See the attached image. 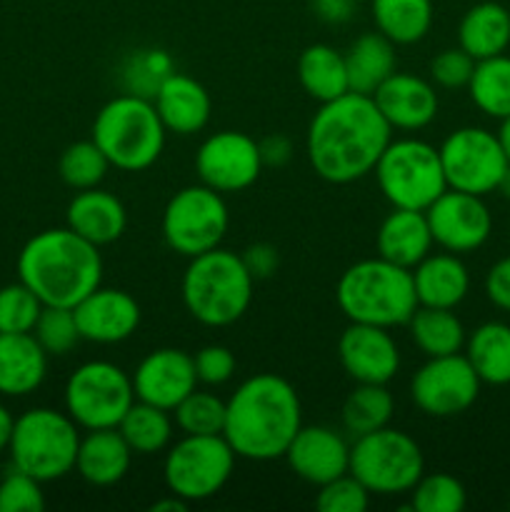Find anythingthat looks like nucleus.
Instances as JSON below:
<instances>
[{
	"mask_svg": "<svg viewBox=\"0 0 510 512\" xmlns=\"http://www.w3.org/2000/svg\"><path fill=\"white\" fill-rule=\"evenodd\" d=\"M393 128L370 95L348 90L320 103L305 135V153L318 178L348 185L373 173L375 163L393 138Z\"/></svg>",
	"mask_w": 510,
	"mask_h": 512,
	"instance_id": "1",
	"label": "nucleus"
},
{
	"mask_svg": "<svg viewBox=\"0 0 510 512\" xmlns=\"http://www.w3.org/2000/svg\"><path fill=\"white\" fill-rule=\"evenodd\" d=\"M303 425V408L293 385L275 373L243 380L225 400L223 438L238 458L270 463L283 458Z\"/></svg>",
	"mask_w": 510,
	"mask_h": 512,
	"instance_id": "2",
	"label": "nucleus"
},
{
	"mask_svg": "<svg viewBox=\"0 0 510 512\" xmlns=\"http://www.w3.org/2000/svg\"><path fill=\"white\" fill-rule=\"evenodd\" d=\"M20 283L28 285L43 305L75 308L88 293L103 285L100 248L75 230L48 228L35 233L18 255Z\"/></svg>",
	"mask_w": 510,
	"mask_h": 512,
	"instance_id": "3",
	"label": "nucleus"
},
{
	"mask_svg": "<svg viewBox=\"0 0 510 512\" xmlns=\"http://www.w3.org/2000/svg\"><path fill=\"white\" fill-rule=\"evenodd\" d=\"M335 300L350 323L400 328L418 308L413 273L385 258H365L345 268L335 285Z\"/></svg>",
	"mask_w": 510,
	"mask_h": 512,
	"instance_id": "4",
	"label": "nucleus"
},
{
	"mask_svg": "<svg viewBox=\"0 0 510 512\" xmlns=\"http://www.w3.org/2000/svg\"><path fill=\"white\" fill-rule=\"evenodd\" d=\"M255 278L243 255L213 248L190 258L183 273V305L195 323L228 328L248 313Z\"/></svg>",
	"mask_w": 510,
	"mask_h": 512,
	"instance_id": "5",
	"label": "nucleus"
},
{
	"mask_svg": "<svg viewBox=\"0 0 510 512\" xmlns=\"http://www.w3.org/2000/svg\"><path fill=\"white\" fill-rule=\"evenodd\" d=\"M165 130L153 100L125 93L108 100L93 120V140L110 168L140 173L158 163L165 148Z\"/></svg>",
	"mask_w": 510,
	"mask_h": 512,
	"instance_id": "6",
	"label": "nucleus"
},
{
	"mask_svg": "<svg viewBox=\"0 0 510 512\" xmlns=\"http://www.w3.org/2000/svg\"><path fill=\"white\" fill-rule=\"evenodd\" d=\"M65 410L33 408L15 418L8 453L13 468L33 475L40 483H53L75 470L80 433Z\"/></svg>",
	"mask_w": 510,
	"mask_h": 512,
	"instance_id": "7",
	"label": "nucleus"
},
{
	"mask_svg": "<svg viewBox=\"0 0 510 512\" xmlns=\"http://www.w3.org/2000/svg\"><path fill=\"white\" fill-rule=\"evenodd\" d=\"M373 173L393 208L428 210L448 190L438 148L418 138L390 140Z\"/></svg>",
	"mask_w": 510,
	"mask_h": 512,
	"instance_id": "8",
	"label": "nucleus"
},
{
	"mask_svg": "<svg viewBox=\"0 0 510 512\" xmlns=\"http://www.w3.org/2000/svg\"><path fill=\"white\" fill-rule=\"evenodd\" d=\"M350 475L368 488L370 495H403L413 490L425 473V458L415 438L390 425L355 438L350 445Z\"/></svg>",
	"mask_w": 510,
	"mask_h": 512,
	"instance_id": "9",
	"label": "nucleus"
},
{
	"mask_svg": "<svg viewBox=\"0 0 510 512\" xmlns=\"http://www.w3.org/2000/svg\"><path fill=\"white\" fill-rule=\"evenodd\" d=\"M235 460L238 455L223 435H183L165 455V488L185 503H203L228 485Z\"/></svg>",
	"mask_w": 510,
	"mask_h": 512,
	"instance_id": "10",
	"label": "nucleus"
},
{
	"mask_svg": "<svg viewBox=\"0 0 510 512\" xmlns=\"http://www.w3.org/2000/svg\"><path fill=\"white\" fill-rule=\"evenodd\" d=\"M65 413L83 430L118 428L135 403L133 378L108 360H90L70 373L63 390Z\"/></svg>",
	"mask_w": 510,
	"mask_h": 512,
	"instance_id": "11",
	"label": "nucleus"
},
{
	"mask_svg": "<svg viewBox=\"0 0 510 512\" xmlns=\"http://www.w3.org/2000/svg\"><path fill=\"white\" fill-rule=\"evenodd\" d=\"M228 225L230 213L223 193L203 183L178 190L163 210L165 243L188 260L220 248Z\"/></svg>",
	"mask_w": 510,
	"mask_h": 512,
	"instance_id": "12",
	"label": "nucleus"
},
{
	"mask_svg": "<svg viewBox=\"0 0 510 512\" xmlns=\"http://www.w3.org/2000/svg\"><path fill=\"white\" fill-rule=\"evenodd\" d=\"M445 183L453 190L473 195L495 193L500 175L508 168L498 135L478 125L453 130L438 148Z\"/></svg>",
	"mask_w": 510,
	"mask_h": 512,
	"instance_id": "13",
	"label": "nucleus"
},
{
	"mask_svg": "<svg viewBox=\"0 0 510 512\" xmlns=\"http://www.w3.org/2000/svg\"><path fill=\"white\" fill-rule=\"evenodd\" d=\"M480 378L460 353L428 358L410 380V398L430 418H455L480 395Z\"/></svg>",
	"mask_w": 510,
	"mask_h": 512,
	"instance_id": "14",
	"label": "nucleus"
},
{
	"mask_svg": "<svg viewBox=\"0 0 510 512\" xmlns=\"http://www.w3.org/2000/svg\"><path fill=\"white\" fill-rule=\"evenodd\" d=\"M263 168L258 140L240 130L208 135L195 153V173L200 183L223 195L250 188Z\"/></svg>",
	"mask_w": 510,
	"mask_h": 512,
	"instance_id": "15",
	"label": "nucleus"
},
{
	"mask_svg": "<svg viewBox=\"0 0 510 512\" xmlns=\"http://www.w3.org/2000/svg\"><path fill=\"white\" fill-rule=\"evenodd\" d=\"M433 243L455 255L473 253L488 243L493 233V213L485 205L483 195L463 193L448 188L428 210Z\"/></svg>",
	"mask_w": 510,
	"mask_h": 512,
	"instance_id": "16",
	"label": "nucleus"
},
{
	"mask_svg": "<svg viewBox=\"0 0 510 512\" xmlns=\"http://www.w3.org/2000/svg\"><path fill=\"white\" fill-rule=\"evenodd\" d=\"M338 358L355 383L388 385L400 370V348L388 328L350 323L338 340Z\"/></svg>",
	"mask_w": 510,
	"mask_h": 512,
	"instance_id": "17",
	"label": "nucleus"
},
{
	"mask_svg": "<svg viewBox=\"0 0 510 512\" xmlns=\"http://www.w3.org/2000/svg\"><path fill=\"white\" fill-rule=\"evenodd\" d=\"M133 378L135 400L173 413L175 405L198 388L193 355L180 348H158L138 363Z\"/></svg>",
	"mask_w": 510,
	"mask_h": 512,
	"instance_id": "18",
	"label": "nucleus"
},
{
	"mask_svg": "<svg viewBox=\"0 0 510 512\" xmlns=\"http://www.w3.org/2000/svg\"><path fill=\"white\" fill-rule=\"evenodd\" d=\"M80 338L95 345H118L133 338L140 325V305L120 288H98L73 308Z\"/></svg>",
	"mask_w": 510,
	"mask_h": 512,
	"instance_id": "19",
	"label": "nucleus"
},
{
	"mask_svg": "<svg viewBox=\"0 0 510 512\" xmlns=\"http://www.w3.org/2000/svg\"><path fill=\"white\" fill-rule=\"evenodd\" d=\"M283 458L300 480L320 488L348 473L350 445L328 425H300Z\"/></svg>",
	"mask_w": 510,
	"mask_h": 512,
	"instance_id": "20",
	"label": "nucleus"
},
{
	"mask_svg": "<svg viewBox=\"0 0 510 512\" xmlns=\"http://www.w3.org/2000/svg\"><path fill=\"white\" fill-rule=\"evenodd\" d=\"M370 98L393 130H423L438 115V93L430 80L395 70Z\"/></svg>",
	"mask_w": 510,
	"mask_h": 512,
	"instance_id": "21",
	"label": "nucleus"
},
{
	"mask_svg": "<svg viewBox=\"0 0 510 512\" xmlns=\"http://www.w3.org/2000/svg\"><path fill=\"white\" fill-rule=\"evenodd\" d=\"M153 105L165 130L175 135H193L208 125L213 100L203 83L183 73H168L153 93Z\"/></svg>",
	"mask_w": 510,
	"mask_h": 512,
	"instance_id": "22",
	"label": "nucleus"
},
{
	"mask_svg": "<svg viewBox=\"0 0 510 512\" xmlns=\"http://www.w3.org/2000/svg\"><path fill=\"white\" fill-rule=\"evenodd\" d=\"M48 358L33 333H0V395L35 393L48 375Z\"/></svg>",
	"mask_w": 510,
	"mask_h": 512,
	"instance_id": "23",
	"label": "nucleus"
},
{
	"mask_svg": "<svg viewBox=\"0 0 510 512\" xmlns=\"http://www.w3.org/2000/svg\"><path fill=\"white\" fill-rule=\"evenodd\" d=\"M65 220H68V228L75 230L80 238L103 248V245L115 243L125 233L128 213L113 193L103 188H88L78 190V195L70 200Z\"/></svg>",
	"mask_w": 510,
	"mask_h": 512,
	"instance_id": "24",
	"label": "nucleus"
},
{
	"mask_svg": "<svg viewBox=\"0 0 510 512\" xmlns=\"http://www.w3.org/2000/svg\"><path fill=\"white\" fill-rule=\"evenodd\" d=\"M133 463V450L128 448L118 428L85 430L80 435L75 473L95 488H108L128 475Z\"/></svg>",
	"mask_w": 510,
	"mask_h": 512,
	"instance_id": "25",
	"label": "nucleus"
},
{
	"mask_svg": "<svg viewBox=\"0 0 510 512\" xmlns=\"http://www.w3.org/2000/svg\"><path fill=\"white\" fill-rule=\"evenodd\" d=\"M433 233H430L425 210L393 208L385 215L375 235V248L380 258L413 270L428 253H433Z\"/></svg>",
	"mask_w": 510,
	"mask_h": 512,
	"instance_id": "26",
	"label": "nucleus"
},
{
	"mask_svg": "<svg viewBox=\"0 0 510 512\" xmlns=\"http://www.w3.org/2000/svg\"><path fill=\"white\" fill-rule=\"evenodd\" d=\"M410 273H413L418 305L455 310L468 298L470 273L460 255L448 253V250L428 253Z\"/></svg>",
	"mask_w": 510,
	"mask_h": 512,
	"instance_id": "27",
	"label": "nucleus"
},
{
	"mask_svg": "<svg viewBox=\"0 0 510 512\" xmlns=\"http://www.w3.org/2000/svg\"><path fill=\"white\" fill-rule=\"evenodd\" d=\"M343 55L350 90L360 95H373L398 70L395 43L383 33L360 35Z\"/></svg>",
	"mask_w": 510,
	"mask_h": 512,
	"instance_id": "28",
	"label": "nucleus"
},
{
	"mask_svg": "<svg viewBox=\"0 0 510 512\" xmlns=\"http://www.w3.org/2000/svg\"><path fill=\"white\" fill-rule=\"evenodd\" d=\"M458 45L475 60L505 53L510 45V10L493 0L473 5L458 25Z\"/></svg>",
	"mask_w": 510,
	"mask_h": 512,
	"instance_id": "29",
	"label": "nucleus"
},
{
	"mask_svg": "<svg viewBox=\"0 0 510 512\" xmlns=\"http://www.w3.org/2000/svg\"><path fill=\"white\" fill-rule=\"evenodd\" d=\"M465 358L485 385H510V325L500 320L478 325L465 338Z\"/></svg>",
	"mask_w": 510,
	"mask_h": 512,
	"instance_id": "30",
	"label": "nucleus"
},
{
	"mask_svg": "<svg viewBox=\"0 0 510 512\" xmlns=\"http://www.w3.org/2000/svg\"><path fill=\"white\" fill-rule=\"evenodd\" d=\"M298 80L305 93L318 103L340 98L350 90L345 55L333 45H308L298 58Z\"/></svg>",
	"mask_w": 510,
	"mask_h": 512,
	"instance_id": "31",
	"label": "nucleus"
},
{
	"mask_svg": "<svg viewBox=\"0 0 510 512\" xmlns=\"http://www.w3.org/2000/svg\"><path fill=\"white\" fill-rule=\"evenodd\" d=\"M410 340L425 358L453 355L465 348V328L455 310L418 305L408 320Z\"/></svg>",
	"mask_w": 510,
	"mask_h": 512,
	"instance_id": "32",
	"label": "nucleus"
},
{
	"mask_svg": "<svg viewBox=\"0 0 510 512\" xmlns=\"http://www.w3.org/2000/svg\"><path fill=\"white\" fill-rule=\"evenodd\" d=\"M370 8L378 33L395 45L420 43L433 25V0H373Z\"/></svg>",
	"mask_w": 510,
	"mask_h": 512,
	"instance_id": "33",
	"label": "nucleus"
},
{
	"mask_svg": "<svg viewBox=\"0 0 510 512\" xmlns=\"http://www.w3.org/2000/svg\"><path fill=\"white\" fill-rule=\"evenodd\" d=\"M118 430L133 455H155L170 448L173 418H170V410L135 400L118 423Z\"/></svg>",
	"mask_w": 510,
	"mask_h": 512,
	"instance_id": "34",
	"label": "nucleus"
},
{
	"mask_svg": "<svg viewBox=\"0 0 510 512\" xmlns=\"http://www.w3.org/2000/svg\"><path fill=\"white\" fill-rule=\"evenodd\" d=\"M395 413V400L388 385L378 383H358L353 393L343 403V430L350 438H360L373 430L385 428Z\"/></svg>",
	"mask_w": 510,
	"mask_h": 512,
	"instance_id": "35",
	"label": "nucleus"
},
{
	"mask_svg": "<svg viewBox=\"0 0 510 512\" xmlns=\"http://www.w3.org/2000/svg\"><path fill=\"white\" fill-rule=\"evenodd\" d=\"M470 100L488 118L503 120L510 115V55L500 53L475 63L468 83Z\"/></svg>",
	"mask_w": 510,
	"mask_h": 512,
	"instance_id": "36",
	"label": "nucleus"
},
{
	"mask_svg": "<svg viewBox=\"0 0 510 512\" xmlns=\"http://www.w3.org/2000/svg\"><path fill=\"white\" fill-rule=\"evenodd\" d=\"M108 158L103 150L95 145V140H78L68 145L58 160V173L63 183L73 190L98 188L108 175Z\"/></svg>",
	"mask_w": 510,
	"mask_h": 512,
	"instance_id": "37",
	"label": "nucleus"
},
{
	"mask_svg": "<svg viewBox=\"0 0 510 512\" xmlns=\"http://www.w3.org/2000/svg\"><path fill=\"white\" fill-rule=\"evenodd\" d=\"M173 415L183 435H223L225 400L208 390L195 388L175 405Z\"/></svg>",
	"mask_w": 510,
	"mask_h": 512,
	"instance_id": "38",
	"label": "nucleus"
},
{
	"mask_svg": "<svg viewBox=\"0 0 510 512\" xmlns=\"http://www.w3.org/2000/svg\"><path fill=\"white\" fill-rule=\"evenodd\" d=\"M465 503L463 483L448 473H423L410 490V510L415 512H460Z\"/></svg>",
	"mask_w": 510,
	"mask_h": 512,
	"instance_id": "39",
	"label": "nucleus"
},
{
	"mask_svg": "<svg viewBox=\"0 0 510 512\" xmlns=\"http://www.w3.org/2000/svg\"><path fill=\"white\" fill-rule=\"evenodd\" d=\"M43 300L25 283H13L0 288V333H33Z\"/></svg>",
	"mask_w": 510,
	"mask_h": 512,
	"instance_id": "40",
	"label": "nucleus"
},
{
	"mask_svg": "<svg viewBox=\"0 0 510 512\" xmlns=\"http://www.w3.org/2000/svg\"><path fill=\"white\" fill-rule=\"evenodd\" d=\"M33 335L43 345L45 353L55 355V358L68 355L83 340L78 323H75L73 308H60V305H45L38 323H35Z\"/></svg>",
	"mask_w": 510,
	"mask_h": 512,
	"instance_id": "41",
	"label": "nucleus"
},
{
	"mask_svg": "<svg viewBox=\"0 0 510 512\" xmlns=\"http://www.w3.org/2000/svg\"><path fill=\"white\" fill-rule=\"evenodd\" d=\"M368 505V488L350 473L320 485L318 495H315V508L320 512H365Z\"/></svg>",
	"mask_w": 510,
	"mask_h": 512,
	"instance_id": "42",
	"label": "nucleus"
},
{
	"mask_svg": "<svg viewBox=\"0 0 510 512\" xmlns=\"http://www.w3.org/2000/svg\"><path fill=\"white\" fill-rule=\"evenodd\" d=\"M45 508L43 483L18 468L0 480V512H40Z\"/></svg>",
	"mask_w": 510,
	"mask_h": 512,
	"instance_id": "43",
	"label": "nucleus"
},
{
	"mask_svg": "<svg viewBox=\"0 0 510 512\" xmlns=\"http://www.w3.org/2000/svg\"><path fill=\"white\" fill-rule=\"evenodd\" d=\"M478 60L470 58L463 48H445L430 60V80H433L438 88L445 90H458L468 88L470 78H473V70Z\"/></svg>",
	"mask_w": 510,
	"mask_h": 512,
	"instance_id": "44",
	"label": "nucleus"
},
{
	"mask_svg": "<svg viewBox=\"0 0 510 512\" xmlns=\"http://www.w3.org/2000/svg\"><path fill=\"white\" fill-rule=\"evenodd\" d=\"M193 363L198 383L210 385V388L228 383L235 375V368H238L233 350L225 348V345H205L193 355Z\"/></svg>",
	"mask_w": 510,
	"mask_h": 512,
	"instance_id": "45",
	"label": "nucleus"
},
{
	"mask_svg": "<svg viewBox=\"0 0 510 512\" xmlns=\"http://www.w3.org/2000/svg\"><path fill=\"white\" fill-rule=\"evenodd\" d=\"M485 295L495 308L510 313V255L490 265L485 275Z\"/></svg>",
	"mask_w": 510,
	"mask_h": 512,
	"instance_id": "46",
	"label": "nucleus"
},
{
	"mask_svg": "<svg viewBox=\"0 0 510 512\" xmlns=\"http://www.w3.org/2000/svg\"><path fill=\"white\" fill-rule=\"evenodd\" d=\"M243 263L248 265L250 275H253L255 280H263V278H270V275L278 270L280 258H278V250H275L273 245L255 243L243 253Z\"/></svg>",
	"mask_w": 510,
	"mask_h": 512,
	"instance_id": "47",
	"label": "nucleus"
},
{
	"mask_svg": "<svg viewBox=\"0 0 510 512\" xmlns=\"http://www.w3.org/2000/svg\"><path fill=\"white\" fill-rule=\"evenodd\" d=\"M260 158H263V165H270V168H283L290 158H293V145L285 135H270V138L260 140Z\"/></svg>",
	"mask_w": 510,
	"mask_h": 512,
	"instance_id": "48",
	"label": "nucleus"
},
{
	"mask_svg": "<svg viewBox=\"0 0 510 512\" xmlns=\"http://www.w3.org/2000/svg\"><path fill=\"white\" fill-rule=\"evenodd\" d=\"M315 15L330 25L348 23L355 13V0H310Z\"/></svg>",
	"mask_w": 510,
	"mask_h": 512,
	"instance_id": "49",
	"label": "nucleus"
},
{
	"mask_svg": "<svg viewBox=\"0 0 510 512\" xmlns=\"http://www.w3.org/2000/svg\"><path fill=\"white\" fill-rule=\"evenodd\" d=\"M13 423H15V418L10 415V410L0 403V453H3V450H8L10 433H13Z\"/></svg>",
	"mask_w": 510,
	"mask_h": 512,
	"instance_id": "50",
	"label": "nucleus"
},
{
	"mask_svg": "<svg viewBox=\"0 0 510 512\" xmlns=\"http://www.w3.org/2000/svg\"><path fill=\"white\" fill-rule=\"evenodd\" d=\"M188 505H190V503H185L183 498H178V495L168 493V498L158 500V503H153V512H165V510H170V512H183L185 508H188Z\"/></svg>",
	"mask_w": 510,
	"mask_h": 512,
	"instance_id": "51",
	"label": "nucleus"
},
{
	"mask_svg": "<svg viewBox=\"0 0 510 512\" xmlns=\"http://www.w3.org/2000/svg\"><path fill=\"white\" fill-rule=\"evenodd\" d=\"M495 135H498L500 148H503L505 158H508V163H510V115H505V118L500 120V128Z\"/></svg>",
	"mask_w": 510,
	"mask_h": 512,
	"instance_id": "52",
	"label": "nucleus"
},
{
	"mask_svg": "<svg viewBox=\"0 0 510 512\" xmlns=\"http://www.w3.org/2000/svg\"><path fill=\"white\" fill-rule=\"evenodd\" d=\"M495 193H500L505 200H510V163H508V168H505V173L500 175V183H498V188H495Z\"/></svg>",
	"mask_w": 510,
	"mask_h": 512,
	"instance_id": "53",
	"label": "nucleus"
}]
</instances>
